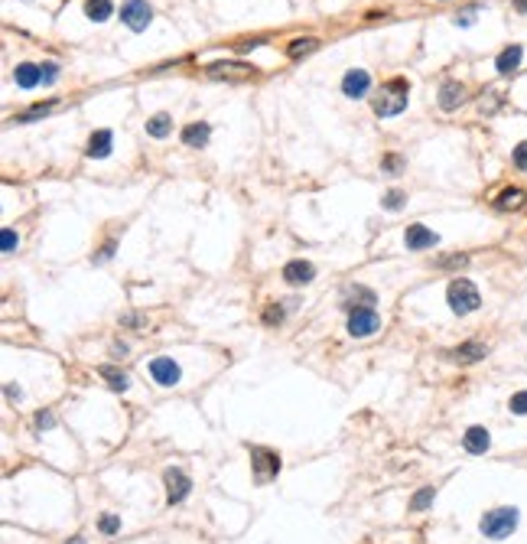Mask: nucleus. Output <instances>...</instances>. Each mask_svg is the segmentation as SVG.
I'll list each match as a JSON object with an SVG mask.
<instances>
[{
	"label": "nucleus",
	"mask_w": 527,
	"mask_h": 544,
	"mask_svg": "<svg viewBox=\"0 0 527 544\" xmlns=\"http://www.w3.org/2000/svg\"><path fill=\"white\" fill-rule=\"evenodd\" d=\"M407 92L410 85L404 82V78H394V82H388V85H381V92L374 95V114L378 118H394V114H400V111L407 108Z\"/></svg>",
	"instance_id": "nucleus-1"
},
{
	"label": "nucleus",
	"mask_w": 527,
	"mask_h": 544,
	"mask_svg": "<svg viewBox=\"0 0 527 544\" xmlns=\"http://www.w3.org/2000/svg\"><path fill=\"white\" fill-rule=\"evenodd\" d=\"M446 300H450V310L452 313H472V310H478L482 306V297H478V287L472 281H466V277H456V281L450 284V290H446Z\"/></svg>",
	"instance_id": "nucleus-2"
},
{
	"label": "nucleus",
	"mask_w": 527,
	"mask_h": 544,
	"mask_svg": "<svg viewBox=\"0 0 527 544\" xmlns=\"http://www.w3.org/2000/svg\"><path fill=\"white\" fill-rule=\"evenodd\" d=\"M514 528H518V509H511V505H502V509H492L488 515H482V535L485 538L502 541V538H508Z\"/></svg>",
	"instance_id": "nucleus-3"
},
{
	"label": "nucleus",
	"mask_w": 527,
	"mask_h": 544,
	"mask_svg": "<svg viewBox=\"0 0 527 544\" xmlns=\"http://www.w3.org/2000/svg\"><path fill=\"white\" fill-rule=\"evenodd\" d=\"M205 75L215 78V82H231V85H238V82L254 78L257 68L244 66V62H209V66H205Z\"/></svg>",
	"instance_id": "nucleus-4"
},
{
	"label": "nucleus",
	"mask_w": 527,
	"mask_h": 544,
	"mask_svg": "<svg viewBox=\"0 0 527 544\" xmlns=\"http://www.w3.org/2000/svg\"><path fill=\"white\" fill-rule=\"evenodd\" d=\"M120 20H124L134 33H140V30H147V26H150L154 10H150V4H147V0H124V4H120Z\"/></svg>",
	"instance_id": "nucleus-5"
},
{
	"label": "nucleus",
	"mask_w": 527,
	"mask_h": 544,
	"mask_svg": "<svg viewBox=\"0 0 527 544\" xmlns=\"http://www.w3.org/2000/svg\"><path fill=\"white\" fill-rule=\"evenodd\" d=\"M251 463H254L257 483H271V479L280 473V457L271 450H251Z\"/></svg>",
	"instance_id": "nucleus-6"
},
{
	"label": "nucleus",
	"mask_w": 527,
	"mask_h": 544,
	"mask_svg": "<svg viewBox=\"0 0 527 544\" xmlns=\"http://www.w3.org/2000/svg\"><path fill=\"white\" fill-rule=\"evenodd\" d=\"M378 326H381V320H378V313H374L371 306H355L349 316V332L352 336H371V332H378Z\"/></svg>",
	"instance_id": "nucleus-7"
},
{
	"label": "nucleus",
	"mask_w": 527,
	"mask_h": 544,
	"mask_svg": "<svg viewBox=\"0 0 527 544\" xmlns=\"http://www.w3.org/2000/svg\"><path fill=\"white\" fill-rule=\"evenodd\" d=\"M163 483H166V502H170V505H179V502L189 495V489H192V483H189V476L182 469H166V473H163Z\"/></svg>",
	"instance_id": "nucleus-8"
},
{
	"label": "nucleus",
	"mask_w": 527,
	"mask_h": 544,
	"mask_svg": "<svg viewBox=\"0 0 527 544\" xmlns=\"http://www.w3.org/2000/svg\"><path fill=\"white\" fill-rule=\"evenodd\" d=\"M404 245H407L410 251H426V248L440 245V235H436L433 229L420 225V222H414V225L407 229V235H404Z\"/></svg>",
	"instance_id": "nucleus-9"
},
{
	"label": "nucleus",
	"mask_w": 527,
	"mask_h": 544,
	"mask_svg": "<svg viewBox=\"0 0 527 544\" xmlns=\"http://www.w3.org/2000/svg\"><path fill=\"white\" fill-rule=\"evenodd\" d=\"M179 365L173 362V358H166V356H160V358H154L150 362V378H154L156 385H163V388H173V385H179Z\"/></svg>",
	"instance_id": "nucleus-10"
},
{
	"label": "nucleus",
	"mask_w": 527,
	"mask_h": 544,
	"mask_svg": "<svg viewBox=\"0 0 527 544\" xmlns=\"http://www.w3.org/2000/svg\"><path fill=\"white\" fill-rule=\"evenodd\" d=\"M368 88H371V75H368L365 68H349L345 78H342V92L349 95V98H365Z\"/></svg>",
	"instance_id": "nucleus-11"
},
{
	"label": "nucleus",
	"mask_w": 527,
	"mask_h": 544,
	"mask_svg": "<svg viewBox=\"0 0 527 544\" xmlns=\"http://www.w3.org/2000/svg\"><path fill=\"white\" fill-rule=\"evenodd\" d=\"M524 203H527V193L518 186H508L495 196V209H502V212H518V209H524Z\"/></svg>",
	"instance_id": "nucleus-12"
},
{
	"label": "nucleus",
	"mask_w": 527,
	"mask_h": 544,
	"mask_svg": "<svg viewBox=\"0 0 527 544\" xmlns=\"http://www.w3.org/2000/svg\"><path fill=\"white\" fill-rule=\"evenodd\" d=\"M466 102V85L462 82H442L440 88V108L442 111H456Z\"/></svg>",
	"instance_id": "nucleus-13"
},
{
	"label": "nucleus",
	"mask_w": 527,
	"mask_h": 544,
	"mask_svg": "<svg viewBox=\"0 0 527 544\" xmlns=\"http://www.w3.org/2000/svg\"><path fill=\"white\" fill-rule=\"evenodd\" d=\"M313 277H316V267L309 261H290L287 267H283V281L293 284V287H297V284H309Z\"/></svg>",
	"instance_id": "nucleus-14"
},
{
	"label": "nucleus",
	"mask_w": 527,
	"mask_h": 544,
	"mask_svg": "<svg viewBox=\"0 0 527 544\" xmlns=\"http://www.w3.org/2000/svg\"><path fill=\"white\" fill-rule=\"evenodd\" d=\"M488 356V349L482 342H462L459 349H452V358L459 362V365H469V362H482Z\"/></svg>",
	"instance_id": "nucleus-15"
},
{
	"label": "nucleus",
	"mask_w": 527,
	"mask_h": 544,
	"mask_svg": "<svg viewBox=\"0 0 527 544\" xmlns=\"http://www.w3.org/2000/svg\"><path fill=\"white\" fill-rule=\"evenodd\" d=\"M13 82H17L20 88H36L43 82V68L33 66V62H23V66H17V72H13Z\"/></svg>",
	"instance_id": "nucleus-16"
},
{
	"label": "nucleus",
	"mask_w": 527,
	"mask_h": 544,
	"mask_svg": "<svg viewBox=\"0 0 527 544\" xmlns=\"http://www.w3.org/2000/svg\"><path fill=\"white\" fill-rule=\"evenodd\" d=\"M488 443H492V437H488L485 427H469L466 437H462V447H466L469 453H485L488 450Z\"/></svg>",
	"instance_id": "nucleus-17"
},
{
	"label": "nucleus",
	"mask_w": 527,
	"mask_h": 544,
	"mask_svg": "<svg viewBox=\"0 0 527 544\" xmlns=\"http://www.w3.org/2000/svg\"><path fill=\"white\" fill-rule=\"evenodd\" d=\"M521 59H524V49H521V46H508V49H502V56H498L495 66H498L502 75H511V72H518Z\"/></svg>",
	"instance_id": "nucleus-18"
},
{
	"label": "nucleus",
	"mask_w": 527,
	"mask_h": 544,
	"mask_svg": "<svg viewBox=\"0 0 527 544\" xmlns=\"http://www.w3.org/2000/svg\"><path fill=\"white\" fill-rule=\"evenodd\" d=\"M212 137V128L209 124H186L182 128V144L186 147H205Z\"/></svg>",
	"instance_id": "nucleus-19"
},
{
	"label": "nucleus",
	"mask_w": 527,
	"mask_h": 544,
	"mask_svg": "<svg viewBox=\"0 0 527 544\" xmlns=\"http://www.w3.org/2000/svg\"><path fill=\"white\" fill-rule=\"evenodd\" d=\"M111 131H94L92 140H88V157H94V160H101V157H108L111 153Z\"/></svg>",
	"instance_id": "nucleus-20"
},
{
	"label": "nucleus",
	"mask_w": 527,
	"mask_h": 544,
	"mask_svg": "<svg viewBox=\"0 0 527 544\" xmlns=\"http://www.w3.org/2000/svg\"><path fill=\"white\" fill-rule=\"evenodd\" d=\"M111 13H114L111 0H85V17L94 20V23H104Z\"/></svg>",
	"instance_id": "nucleus-21"
},
{
	"label": "nucleus",
	"mask_w": 527,
	"mask_h": 544,
	"mask_svg": "<svg viewBox=\"0 0 527 544\" xmlns=\"http://www.w3.org/2000/svg\"><path fill=\"white\" fill-rule=\"evenodd\" d=\"M101 375H104V382H108V388H114V392H128V388H130V378L120 372V368L101 365Z\"/></svg>",
	"instance_id": "nucleus-22"
},
{
	"label": "nucleus",
	"mask_w": 527,
	"mask_h": 544,
	"mask_svg": "<svg viewBox=\"0 0 527 544\" xmlns=\"http://www.w3.org/2000/svg\"><path fill=\"white\" fill-rule=\"evenodd\" d=\"M316 46H319V40H316V36H299V40H293V43L287 46V56H290V59H299V56H309Z\"/></svg>",
	"instance_id": "nucleus-23"
},
{
	"label": "nucleus",
	"mask_w": 527,
	"mask_h": 544,
	"mask_svg": "<svg viewBox=\"0 0 527 544\" xmlns=\"http://www.w3.org/2000/svg\"><path fill=\"white\" fill-rule=\"evenodd\" d=\"M173 131V118L170 114H156V118L147 121V134L150 137H166Z\"/></svg>",
	"instance_id": "nucleus-24"
},
{
	"label": "nucleus",
	"mask_w": 527,
	"mask_h": 544,
	"mask_svg": "<svg viewBox=\"0 0 527 544\" xmlns=\"http://www.w3.org/2000/svg\"><path fill=\"white\" fill-rule=\"evenodd\" d=\"M433 499H436V489L433 485H426V489L414 492V499H410V512H426L430 505H433Z\"/></svg>",
	"instance_id": "nucleus-25"
},
{
	"label": "nucleus",
	"mask_w": 527,
	"mask_h": 544,
	"mask_svg": "<svg viewBox=\"0 0 527 544\" xmlns=\"http://www.w3.org/2000/svg\"><path fill=\"white\" fill-rule=\"evenodd\" d=\"M381 205H384V209H391V212H397V209H404V205H407V196H404L400 189H388V193L381 196Z\"/></svg>",
	"instance_id": "nucleus-26"
},
{
	"label": "nucleus",
	"mask_w": 527,
	"mask_h": 544,
	"mask_svg": "<svg viewBox=\"0 0 527 544\" xmlns=\"http://www.w3.org/2000/svg\"><path fill=\"white\" fill-rule=\"evenodd\" d=\"M381 170L391 173V176H397V173L404 170V157H400V153H388V157L381 160Z\"/></svg>",
	"instance_id": "nucleus-27"
},
{
	"label": "nucleus",
	"mask_w": 527,
	"mask_h": 544,
	"mask_svg": "<svg viewBox=\"0 0 527 544\" xmlns=\"http://www.w3.org/2000/svg\"><path fill=\"white\" fill-rule=\"evenodd\" d=\"M56 108V102H46V104H36V108H30V111H23L17 121H36V118H43V114H49V111Z\"/></svg>",
	"instance_id": "nucleus-28"
},
{
	"label": "nucleus",
	"mask_w": 527,
	"mask_h": 544,
	"mask_svg": "<svg viewBox=\"0 0 527 544\" xmlns=\"http://www.w3.org/2000/svg\"><path fill=\"white\" fill-rule=\"evenodd\" d=\"M98 528H101V535H118V531H120V519H118V515H101Z\"/></svg>",
	"instance_id": "nucleus-29"
},
{
	"label": "nucleus",
	"mask_w": 527,
	"mask_h": 544,
	"mask_svg": "<svg viewBox=\"0 0 527 544\" xmlns=\"http://www.w3.org/2000/svg\"><path fill=\"white\" fill-rule=\"evenodd\" d=\"M17 245H20V238H17V231L13 229L0 231V248H4V251H17Z\"/></svg>",
	"instance_id": "nucleus-30"
},
{
	"label": "nucleus",
	"mask_w": 527,
	"mask_h": 544,
	"mask_svg": "<svg viewBox=\"0 0 527 544\" xmlns=\"http://www.w3.org/2000/svg\"><path fill=\"white\" fill-rule=\"evenodd\" d=\"M440 267H466L469 264V255H446V258H440Z\"/></svg>",
	"instance_id": "nucleus-31"
},
{
	"label": "nucleus",
	"mask_w": 527,
	"mask_h": 544,
	"mask_svg": "<svg viewBox=\"0 0 527 544\" xmlns=\"http://www.w3.org/2000/svg\"><path fill=\"white\" fill-rule=\"evenodd\" d=\"M514 167L527 173V140H521V144L514 147Z\"/></svg>",
	"instance_id": "nucleus-32"
},
{
	"label": "nucleus",
	"mask_w": 527,
	"mask_h": 544,
	"mask_svg": "<svg viewBox=\"0 0 527 544\" xmlns=\"http://www.w3.org/2000/svg\"><path fill=\"white\" fill-rule=\"evenodd\" d=\"M508 408L514 411V414H527V392H518V394H514Z\"/></svg>",
	"instance_id": "nucleus-33"
},
{
	"label": "nucleus",
	"mask_w": 527,
	"mask_h": 544,
	"mask_svg": "<svg viewBox=\"0 0 527 544\" xmlns=\"http://www.w3.org/2000/svg\"><path fill=\"white\" fill-rule=\"evenodd\" d=\"M280 320H283V310H280V306H267V310H264V323H280Z\"/></svg>",
	"instance_id": "nucleus-34"
},
{
	"label": "nucleus",
	"mask_w": 527,
	"mask_h": 544,
	"mask_svg": "<svg viewBox=\"0 0 527 544\" xmlns=\"http://www.w3.org/2000/svg\"><path fill=\"white\" fill-rule=\"evenodd\" d=\"M36 427H39V430L52 427V414H49V411H39V414H36Z\"/></svg>",
	"instance_id": "nucleus-35"
},
{
	"label": "nucleus",
	"mask_w": 527,
	"mask_h": 544,
	"mask_svg": "<svg viewBox=\"0 0 527 544\" xmlns=\"http://www.w3.org/2000/svg\"><path fill=\"white\" fill-rule=\"evenodd\" d=\"M56 75H59V68L52 66V62H46V68H43V82H52Z\"/></svg>",
	"instance_id": "nucleus-36"
},
{
	"label": "nucleus",
	"mask_w": 527,
	"mask_h": 544,
	"mask_svg": "<svg viewBox=\"0 0 527 544\" xmlns=\"http://www.w3.org/2000/svg\"><path fill=\"white\" fill-rule=\"evenodd\" d=\"M111 255H114V241H108V245H104V251H101L98 258H94V261H108Z\"/></svg>",
	"instance_id": "nucleus-37"
},
{
	"label": "nucleus",
	"mask_w": 527,
	"mask_h": 544,
	"mask_svg": "<svg viewBox=\"0 0 527 544\" xmlns=\"http://www.w3.org/2000/svg\"><path fill=\"white\" fill-rule=\"evenodd\" d=\"M514 7H518V13H527V0H514Z\"/></svg>",
	"instance_id": "nucleus-38"
},
{
	"label": "nucleus",
	"mask_w": 527,
	"mask_h": 544,
	"mask_svg": "<svg viewBox=\"0 0 527 544\" xmlns=\"http://www.w3.org/2000/svg\"><path fill=\"white\" fill-rule=\"evenodd\" d=\"M68 544H85V538H72V541H68Z\"/></svg>",
	"instance_id": "nucleus-39"
}]
</instances>
